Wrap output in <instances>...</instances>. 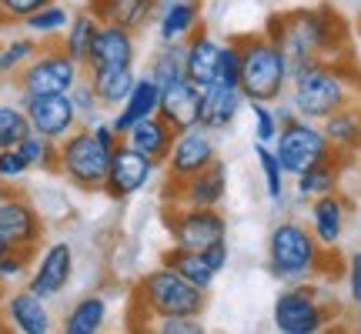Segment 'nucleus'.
<instances>
[{"mask_svg": "<svg viewBox=\"0 0 361 334\" xmlns=\"http://www.w3.org/2000/svg\"><path fill=\"white\" fill-rule=\"evenodd\" d=\"M268 34L284 54L288 74L295 78L301 67H308L318 57H341L348 51V20L335 7H311V11H284L268 17Z\"/></svg>", "mask_w": 361, "mask_h": 334, "instance_id": "f257e3e1", "label": "nucleus"}, {"mask_svg": "<svg viewBox=\"0 0 361 334\" xmlns=\"http://www.w3.org/2000/svg\"><path fill=\"white\" fill-rule=\"evenodd\" d=\"M288 87L298 117L322 124L338 107L355 101V87L361 84H355V64H348V57H318L308 67H301Z\"/></svg>", "mask_w": 361, "mask_h": 334, "instance_id": "f03ea898", "label": "nucleus"}, {"mask_svg": "<svg viewBox=\"0 0 361 334\" xmlns=\"http://www.w3.org/2000/svg\"><path fill=\"white\" fill-rule=\"evenodd\" d=\"M117 144H121V134L107 120H97L94 128H87V124L74 128L64 141H57V174L74 191L97 194Z\"/></svg>", "mask_w": 361, "mask_h": 334, "instance_id": "7ed1b4c3", "label": "nucleus"}, {"mask_svg": "<svg viewBox=\"0 0 361 334\" xmlns=\"http://www.w3.org/2000/svg\"><path fill=\"white\" fill-rule=\"evenodd\" d=\"M335 247H324L308 224L295 218L278 221L268 234V271L281 284H305L324 274V257Z\"/></svg>", "mask_w": 361, "mask_h": 334, "instance_id": "20e7f679", "label": "nucleus"}, {"mask_svg": "<svg viewBox=\"0 0 361 334\" xmlns=\"http://www.w3.org/2000/svg\"><path fill=\"white\" fill-rule=\"evenodd\" d=\"M130 301L141 318H201L207 308V291L180 278L174 268L161 264L134 284Z\"/></svg>", "mask_w": 361, "mask_h": 334, "instance_id": "39448f33", "label": "nucleus"}, {"mask_svg": "<svg viewBox=\"0 0 361 334\" xmlns=\"http://www.w3.org/2000/svg\"><path fill=\"white\" fill-rule=\"evenodd\" d=\"M234 40L241 47V90H245V97L264 104L281 101L288 84H291L281 47L268 34H245V37Z\"/></svg>", "mask_w": 361, "mask_h": 334, "instance_id": "423d86ee", "label": "nucleus"}, {"mask_svg": "<svg viewBox=\"0 0 361 334\" xmlns=\"http://www.w3.org/2000/svg\"><path fill=\"white\" fill-rule=\"evenodd\" d=\"M80 70L84 67L74 57H67L61 44H44L37 57H30V64H24L13 78L20 97H37V94H71L80 80Z\"/></svg>", "mask_w": 361, "mask_h": 334, "instance_id": "0eeeda50", "label": "nucleus"}, {"mask_svg": "<svg viewBox=\"0 0 361 334\" xmlns=\"http://www.w3.org/2000/svg\"><path fill=\"white\" fill-rule=\"evenodd\" d=\"M271 321L281 334H318L331 324V311L324 308L322 291L311 281L284 284V291L274 297Z\"/></svg>", "mask_w": 361, "mask_h": 334, "instance_id": "6e6552de", "label": "nucleus"}, {"mask_svg": "<svg viewBox=\"0 0 361 334\" xmlns=\"http://www.w3.org/2000/svg\"><path fill=\"white\" fill-rule=\"evenodd\" d=\"M271 147H274V154H278V161H281L288 178H298V174L308 171L311 164L335 157L322 124H318V120H308V117H291L288 124H281V130H278V137H274Z\"/></svg>", "mask_w": 361, "mask_h": 334, "instance_id": "1a4fd4ad", "label": "nucleus"}, {"mask_svg": "<svg viewBox=\"0 0 361 334\" xmlns=\"http://www.w3.org/2000/svg\"><path fill=\"white\" fill-rule=\"evenodd\" d=\"M164 228L171 234V245L188 247V251H204L207 245L228 237V218L221 214V207L168 204Z\"/></svg>", "mask_w": 361, "mask_h": 334, "instance_id": "9d476101", "label": "nucleus"}, {"mask_svg": "<svg viewBox=\"0 0 361 334\" xmlns=\"http://www.w3.org/2000/svg\"><path fill=\"white\" fill-rule=\"evenodd\" d=\"M218 161V144H214V130H207L204 124L188 130H178V137L171 144L168 157H164V180L184 184L188 178L201 174L207 164Z\"/></svg>", "mask_w": 361, "mask_h": 334, "instance_id": "9b49d317", "label": "nucleus"}, {"mask_svg": "<svg viewBox=\"0 0 361 334\" xmlns=\"http://www.w3.org/2000/svg\"><path fill=\"white\" fill-rule=\"evenodd\" d=\"M157 167H161L157 161L144 157L141 151H134V147L121 137V144L114 147V157H111V167H107V174H104L101 194L111 197V201H128V197L141 194L144 187L151 184Z\"/></svg>", "mask_w": 361, "mask_h": 334, "instance_id": "f8f14e48", "label": "nucleus"}, {"mask_svg": "<svg viewBox=\"0 0 361 334\" xmlns=\"http://www.w3.org/2000/svg\"><path fill=\"white\" fill-rule=\"evenodd\" d=\"M20 107L27 111L30 130L47 137V141H64L74 128H80V117L74 111L71 94H37V97H20Z\"/></svg>", "mask_w": 361, "mask_h": 334, "instance_id": "ddd939ff", "label": "nucleus"}, {"mask_svg": "<svg viewBox=\"0 0 361 334\" xmlns=\"http://www.w3.org/2000/svg\"><path fill=\"white\" fill-rule=\"evenodd\" d=\"M74 278V247L67 241H54V245L40 247L30 274H27V287L37 297H57Z\"/></svg>", "mask_w": 361, "mask_h": 334, "instance_id": "4468645a", "label": "nucleus"}, {"mask_svg": "<svg viewBox=\"0 0 361 334\" xmlns=\"http://www.w3.org/2000/svg\"><path fill=\"white\" fill-rule=\"evenodd\" d=\"M228 194V164L214 161L201 174L188 178L184 184L164 180V204H188V207H221Z\"/></svg>", "mask_w": 361, "mask_h": 334, "instance_id": "2eb2a0df", "label": "nucleus"}, {"mask_svg": "<svg viewBox=\"0 0 361 334\" xmlns=\"http://www.w3.org/2000/svg\"><path fill=\"white\" fill-rule=\"evenodd\" d=\"M0 237L11 247H40L44 218L27 194L11 191V197L0 204Z\"/></svg>", "mask_w": 361, "mask_h": 334, "instance_id": "dca6fc26", "label": "nucleus"}, {"mask_svg": "<svg viewBox=\"0 0 361 334\" xmlns=\"http://www.w3.org/2000/svg\"><path fill=\"white\" fill-rule=\"evenodd\" d=\"M137 40L134 30L117 24H97V34L90 40V54L84 70H104V67H134Z\"/></svg>", "mask_w": 361, "mask_h": 334, "instance_id": "f3484780", "label": "nucleus"}, {"mask_svg": "<svg viewBox=\"0 0 361 334\" xmlns=\"http://www.w3.org/2000/svg\"><path fill=\"white\" fill-rule=\"evenodd\" d=\"M0 318H4V324H11L17 334H47L54 328V318L47 304H44V297H37L30 287L4 295Z\"/></svg>", "mask_w": 361, "mask_h": 334, "instance_id": "a211bd4d", "label": "nucleus"}, {"mask_svg": "<svg viewBox=\"0 0 361 334\" xmlns=\"http://www.w3.org/2000/svg\"><path fill=\"white\" fill-rule=\"evenodd\" d=\"M247 104L245 90L231 87V84H221V80H211L207 87H201V124L207 130H228L238 120L241 107Z\"/></svg>", "mask_w": 361, "mask_h": 334, "instance_id": "6ab92c4d", "label": "nucleus"}, {"mask_svg": "<svg viewBox=\"0 0 361 334\" xmlns=\"http://www.w3.org/2000/svg\"><path fill=\"white\" fill-rule=\"evenodd\" d=\"M201 0H161L157 7V37L161 44H184L201 27Z\"/></svg>", "mask_w": 361, "mask_h": 334, "instance_id": "aec40b11", "label": "nucleus"}, {"mask_svg": "<svg viewBox=\"0 0 361 334\" xmlns=\"http://www.w3.org/2000/svg\"><path fill=\"white\" fill-rule=\"evenodd\" d=\"M308 228L314 231V237L324 247H338L341 234H345V224H348V201L338 191H331L308 201Z\"/></svg>", "mask_w": 361, "mask_h": 334, "instance_id": "412c9836", "label": "nucleus"}, {"mask_svg": "<svg viewBox=\"0 0 361 334\" xmlns=\"http://www.w3.org/2000/svg\"><path fill=\"white\" fill-rule=\"evenodd\" d=\"M157 114L168 120L174 130H188L201 124V87L184 78L178 84L161 90V111Z\"/></svg>", "mask_w": 361, "mask_h": 334, "instance_id": "4be33fe9", "label": "nucleus"}, {"mask_svg": "<svg viewBox=\"0 0 361 334\" xmlns=\"http://www.w3.org/2000/svg\"><path fill=\"white\" fill-rule=\"evenodd\" d=\"M218 57L221 44L207 34L204 27H197L191 37L184 40V78L197 84V87H207L218 78Z\"/></svg>", "mask_w": 361, "mask_h": 334, "instance_id": "5701e85b", "label": "nucleus"}, {"mask_svg": "<svg viewBox=\"0 0 361 334\" xmlns=\"http://www.w3.org/2000/svg\"><path fill=\"white\" fill-rule=\"evenodd\" d=\"M157 111H161V84H157L154 78H137L134 80V87H130V94H128V101L117 107V114H114V130L124 137L137 120H144V117H154Z\"/></svg>", "mask_w": 361, "mask_h": 334, "instance_id": "b1692460", "label": "nucleus"}, {"mask_svg": "<svg viewBox=\"0 0 361 334\" xmlns=\"http://www.w3.org/2000/svg\"><path fill=\"white\" fill-rule=\"evenodd\" d=\"M161 0H87V11L101 24H117L128 30H141L157 17Z\"/></svg>", "mask_w": 361, "mask_h": 334, "instance_id": "393cba45", "label": "nucleus"}, {"mask_svg": "<svg viewBox=\"0 0 361 334\" xmlns=\"http://www.w3.org/2000/svg\"><path fill=\"white\" fill-rule=\"evenodd\" d=\"M322 130L335 154H341V157L358 154L361 151V107L355 101L338 107L335 114H328L322 120Z\"/></svg>", "mask_w": 361, "mask_h": 334, "instance_id": "a878e982", "label": "nucleus"}, {"mask_svg": "<svg viewBox=\"0 0 361 334\" xmlns=\"http://www.w3.org/2000/svg\"><path fill=\"white\" fill-rule=\"evenodd\" d=\"M174 137H178V130L171 128L161 114L144 117V120H137V124L124 134V141H128L134 151H141L144 157H151L157 164H164V157H168Z\"/></svg>", "mask_w": 361, "mask_h": 334, "instance_id": "bb28decb", "label": "nucleus"}, {"mask_svg": "<svg viewBox=\"0 0 361 334\" xmlns=\"http://www.w3.org/2000/svg\"><path fill=\"white\" fill-rule=\"evenodd\" d=\"M87 80L94 87V94H97L101 107L117 111L121 104L128 101L137 74H134V67H104V70H87Z\"/></svg>", "mask_w": 361, "mask_h": 334, "instance_id": "cd10ccee", "label": "nucleus"}, {"mask_svg": "<svg viewBox=\"0 0 361 334\" xmlns=\"http://www.w3.org/2000/svg\"><path fill=\"white\" fill-rule=\"evenodd\" d=\"M348 157H328V161H318V164H311L308 171H301L298 174V197L301 201H314V197H322V194H331L338 191V178H341V167H345Z\"/></svg>", "mask_w": 361, "mask_h": 334, "instance_id": "c85d7f7f", "label": "nucleus"}, {"mask_svg": "<svg viewBox=\"0 0 361 334\" xmlns=\"http://www.w3.org/2000/svg\"><path fill=\"white\" fill-rule=\"evenodd\" d=\"M104 324H107V297L84 295L78 304L64 314L61 331L64 334H101Z\"/></svg>", "mask_w": 361, "mask_h": 334, "instance_id": "c756f323", "label": "nucleus"}, {"mask_svg": "<svg viewBox=\"0 0 361 334\" xmlns=\"http://www.w3.org/2000/svg\"><path fill=\"white\" fill-rule=\"evenodd\" d=\"M161 264L174 268L180 278H188L191 284H197L201 291H211V284H214V278H218L214 268L204 261V254H201V251H188V247L171 245L168 251H164V257H161Z\"/></svg>", "mask_w": 361, "mask_h": 334, "instance_id": "7c9ffc66", "label": "nucleus"}, {"mask_svg": "<svg viewBox=\"0 0 361 334\" xmlns=\"http://www.w3.org/2000/svg\"><path fill=\"white\" fill-rule=\"evenodd\" d=\"M97 24H101V20H97V17H94L87 7H84L80 13H74V17H71L67 30L61 34V40H57V44H61V47L67 51V57H74L80 67L87 64L90 40H94V34H97Z\"/></svg>", "mask_w": 361, "mask_h": 334, "instance_id": "2f4dec72", "label": "nucleus"}, {"mask_svg": "<svg viewBox=\"0 0 361 334\" xmlns=\"http://www.w3.org/2000/svg\"><path fill=\"white\" fill-rule=\"evenodd\" d=\"M147 78H154L161 90L184 80V44H161V51L151 57Z\"/></svg>", "mask_w": 361, "mask_h": 334, "instance_id": "473e14b6", "label": "nucleus"}, {"mask_svg": "<svg viewBox=\"0 0 361 334\" xmlns=\"http://www.w3.org/2000/svg\"><path fill=\"white\" fill-rule=\"evenodd\" d=\"M67 24H71V13H67V7H61L57 0H51L47 7H40L37 13H30V17H27L24 30H30L34 37L54 40V37H61V34H64Z\"/></svg>", "mask_w": 361, "mask_h": 334, "instance_id": "72a5a7b5", "label": "nucleus"}, {"mask_svg": "<svg viewBox=\"0 0 361 334\" xmlns=\"http://www.w3.org/2000/svg\"><path fill=\"white\" fill-rule=\"evenodd\" d=\"M255 157H258V167H261V178H264V194H268L271 201L278 204L284 197V167L281 161H278V154H274V147L271 144H258L255 141Z\"/></svg>", "mask_w": 361, "mask_h": 334, "instance_id": "f704fd0d", "label": "nucleus"}, {"mask_svg": "<svg viewBox=\"0 0 361 334\" xmlns=\"http://www.w3.org/2000/svg\"><path fill=\"white\" fill-rule=\"evenodd\" d=\"M40 44L34 34H24V37H13L0 47V74H17L24 64H30V57L40 54Z\"/></svg>", "mask_w": 361, "mask_h": 334, "instance_id": "c9c22d12", "label": "nucleus"}, {"mask_svg": "<svg viewBox=\"0 0 361 334\" xmlns=\"http://www.w3.org/2000/svg\"><path fill=\"white\" fill-rule=\"evenodd\" d=\"M17 151L30 164V171H57V141H47V137L30 130L24 141L17 144Z\"/></svg>", "mask_w": 361, "mask_h": 334, "instance_id": "e433bc0d", "label": "nucleus"}, {"mask_svg": "<svg viewBox=\"0 0 361 334\" xmlns=\"http://www.w3.org/2000/svg\"><path fill=\"white\" fill-rule=\"evenodd\" d=\"M30 134V120L27 111L17 104H0V151L4 147H17Z\"/></svg>", "mask_w": 361, "mask_h": 334, "instance_id": "4c0bfd02", "label": "nucleus"}, {"mask_svg": "<svg viewBox=\"0 0 361 334\" xmlns=\"http://www.w3.org/2000/svg\"><path fill=\"white\" fill-rule=\"evenodd\" d=\"M40 247H7L4 254H0V287L11 281H20L30 274V264H34V257H37Z\"/></svg>", "mask_w": 361, "mask_h": 334, "instance_id": "58836bf2", "label": "nucleus"}, {"mask_svg": "<svg viewBox=\"0 0 361 334\" xmlns=\"http://www.w3.org/2000/svg\"><path fill=\"white\" fill-rule=\"evenodd\" d=\"M247 111L255 117V141L258 144H274L278 130H281V120L274 114V104L264 101H247Z\"/></svg>", "mask_w": 361, "mask_h": 334, "instance_id": "ea45409f", "label": "nucleus"}, {"mask_svg": "<svg viewBox=\"0 0 361 334\" xmlns=\"http://www.w3.org/2000/svg\"><path fill=\"white\" fill-rule=\"evenodd\" d=\"M71 101H74V111H78V117L87 124V128H94V124L101 120V101H97V94H94L87 78H80L78 84H74Z\"/></svg>", "mask_w": 361, "mask_h": 334, "instance_id": "a19ab883", "label": "nucleus"}, {"mask_svg": "<svg viewBox=\"0 0 361 334\" xmlns=\"http://www.w3.org/2000/svg\"><path fill=\"white\" fill-rule=\"evenodd\" d=\"M221 84H231V87H241V47L238 40H228L221 44V57H218V78Z\"/></svg>", "mask_w": 361, "mask_h": 334, "instance_id": "79ce46f5", "label": "nucleus"}, {"mask_svg": "<svg viewBox=\"0 0 361 334\" xmlns=\"http://www.w3.org/2000/svg\"><path fill=\"white\" fill-rule=\"evenodd\" d=\"M27 171H30V164L20 157V151H17V147H4V151H0V180L13 184V180L24 178Z\"/></svg>", "mask_w": 361, "mask_h": 334, "instance_id": "37998d69", "label": "nucleus"}, {"mask_svg": "<svg viewBox=\"0 0 361 334\" xmlns=\"http://www.w3.org/2000/svg\"><path fill=\"white\" fill-rule=\"evenodd\" d=\"M157 334H204L201 318H157Z\"/></svg>", "mask_w": 361, "mask_h": 334, "instance_id": "c03bdc74", "label": "nucleus"}, {"mask_svg": "<svg viewBox=\"0 0 361 334\" xmlns=\"http://www.w3.org/2000/svg\"><path fill=\"white\" fill-rule=\"evenodd\" d=\"M51 0H0L4 13L11 17V24H24L30 13H37L40 7H47Z\"/></svg>", "mask_w": 361, "mask_h": 334, "instance_id": "a18cd8bd", "label": "nucleus"}, {"mask_svg": "<svg viewBox=\"0 0 361 334\" xmlns=\"http://www.w3.org/2000/svg\"><path fill=\"white\" fill-rule=\"evenodd\" d=\"M345 281H348V301L355 308H361V251L348 257L345 264Z\"/></svg>", "mask_w": 361, "mask_h": 334, "instance_id": "49530a36", "label": "nucleus"}, {"mask_svg": "<svg viewBox=\"0 0 361 334\" xmlns=\"http://www.w3.org/2000/svg\"><path fill=\"white\" fill-rule=\"evenodd\" d=\"M201 254H204V261L214 268V274H221V271L228 268V257H231L228 254V237H224V241H214V245H207Z\"/></svg>", "mask_w": 361, "mask_h": 334, "instance_id": "de8ad7c7", "label": "nucleus"}, {"mask_svg": "<svg viewBox=\"0 0 361 334\" xmlns=\"http://www.w3.org/2000/svg\"><path fill=\"white\" fill-rule=\"evenodd\" d=\"M7 197H11V184H7V180H0V204H4Z\"/></svg>", "mask_w": 361, "mask_h": 334, "instance_id": "09e8293b", "label": "nucleus"}, {"mask_svg": "<svg viewBox=\"0 0 361 334\" xmlns=\"http://www.w3.org/2000/svg\"><path fill=\"white\" fill-rule=\"evenodd\" d=\"M4 27H11V17H7V13H4V7H0V30H4Z\"/></svg>", "mask_w": 361, "mask_h": 334, "instance_id": "8fccbe9b", "label": "nucleus"}, {"mask_svg": "<svg viewBox=\"0 0 361 334\" xmlns=\"http://www.w3.org/2000/svg\"><path fill=\"white\" fill-rule=\"evenodd\" d=\"M7 247H11V245H7V241H4V237H0V254H4V251H7Z\"/></svg>", "mask_w": 361, "mask_h": 334, "instance_id": "3c124183", "label": "nucleus"}, {"mask_svg": "<svg viewBox=\"0 0 361 334\" xmlns=\"http://www.w3.org/2000/svg\"><path fill=\"white\" fill-rule=\"evenodd\" d=\"M0 301H4V287H0Z\"/></svg>", "mask_w": 361, "mask_h": 334, "instance_id": "603ef678", "label": "nucleus"}]
</instances>
